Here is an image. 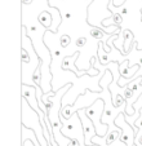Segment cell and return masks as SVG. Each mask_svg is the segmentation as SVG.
I'll list each match as a JSON object with an SVG mask.
<instances>
[{"label":"cell","instance_id":"obj_11","mask_svg":"<svg viewBox=\"0 0 142 146\" xmlns=\"http://www.w3.org/2000/svg\"><path fill=\"white\" fill-rule=\"evenodd\" d=\"M93 146H98V145H93Z\"/></svg>","mask_w":142,"mask_h":146},{"label":"cell","instance_id":"obj_10","mask_svg":"<svg viewBox=\"0 0 142 146\" xmlns=\"http://www.w3.org/2000/svg\"><path fill=\"white\" fill-rule=\"evenodd\" d=\"M34 0H22V5H30V4H33Z\"/></svg>","mask_w":142,"mask_h":146},{"label":"cell","instance_id":"obj_6","mask_svg":"<svg viewBox=\"0 0 142 146\" xmlns=\"http://www.w3.org/2000/svg\"><path fill=\"white\" fill-rule=\"evenodd\" d=\"M90 35L93 36V39H97V40L102 41L105 38V34H104V30L102 29H97V27H93L92 31H90Z\"/></svg>","mask_w":142,"mask_h":146},{"label":"cell","instance_id":"obj_2","mask_svg":"<svg viewBox=\"0 0 142 146\" xmlns=\"http://www.w3.org/2000/svg\"><path fill=\"white\" fill-rule=\"evenodd\" d=\"M78 115H79V118H80V123H82V127H83V135H84L85 146H93L92 138L97 136L96 127H94L93 121L90 120V118L87 115L85 109L78 110Z\"/></svg>","mask_w":142,"mask_h":146},{"label":"cell","instance_id":"obj_5","mask_svg":"<svg viewBox=\"0 0 142 146\" xmlns=\"http://www.w3.org/2000/svg\"><path fill=\"white\" fill-rule=\"evenodd\" d=\"M38 19H39V22L41 23V26L48 30L53 23V14L50 13L49 11H43L40 14H39Z\"/></svg>","mask_w":142,"mask_h":146},{"label":"cell","instance_id":"obj_1","mask_svg":"<svg viewBox=\"0 0 142 146\" xmlns=\"http://www.w3.org/2000/svg\"><path fill=\"white\" fill-rule=\"evenodd\" d=\"M105 109H106V105H105V101H102V100H96L92 106L85 109V113L90 118V120L93 121L94 127H96L97 136H100V137H106L107 133H109L107 132L109 131V125L101 123Z\"/></svg>","mask_w":142,"mask_h":146},{"label":"cell","instance_id":"obj_8","mask_svg":"<svg viewBox=\"0 0 142 146\" xmlns=\"http://www.w3.org/2000/svg\"><path fill=\"white\" fill-rule=\"evenodd\" d=\"M128 0H111L110 1V7H114V8H120L124 4L127 3Z\"/></svg>","mask_w":142,"mask_h":146},{"label":"cell","instance_id":"obj_4","mask_svg":"<svg viewBox=\"0 0 142 146\" xmlns=\"http://www.w3.org/2000/svg\"><path fill=\"white\" fill-rule=\"evenodd\" d=\"M79 56H80V52H79V50H76V52H75L72 56H67V57L63 58V60H62V70H63V71H68V65H72V66L70 67V71H72L75 75H76V76H82L83 72H80L79 70L74 67V64L78 61Z\"/></svg>","mask_w":142,"mask_h":146},{"label":"cell","instance_id":"obj_7","mask_svg":"<svg viewBox=\"0 0 142 146\" xmlns=\"http://www.w3.org/2000/svg\"><path fill=\"white\" fill-rule=\"evenodd\" d=\"M70 43H71V36L67 35V34H63V35L60 38V45L62 48L68 47V45H70Z\"/></svg>","mask_w":142,"mask_h":146},{"label":"cell","instance_id":"obj_9","mask_svg":"<svg viewBox=\"0 0 142 146\" xmlns=\"http://www.w3.org/2000/svg\"><path fill=\"white\" fill-rule=\"evenodd\" d=\"M85 43H87V39L85 38H79L76 41H75V45H76L78 48H82L85 45Z\"/></svg>","mask_w":142,"mask_h":146},{"label":"cell","instance_id":"obj_3","mask_svg":"<svg viewBox=\"0 0 142 146\" xmlns=\"http://www.w3.org/2000/svg\"><path fill=\"white\" fill-rule=\"evenodd\" d=\"M21 89H22V98H25L27 101V104L33 108V110H35L38 113L39 118H44L46 115L45 113L39 109V104H38V93H36V87L35 86H29V84H21Z\"/></svg>","mask_w":142,"mask_h":146}]
</instances>
